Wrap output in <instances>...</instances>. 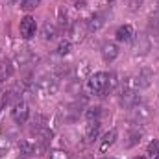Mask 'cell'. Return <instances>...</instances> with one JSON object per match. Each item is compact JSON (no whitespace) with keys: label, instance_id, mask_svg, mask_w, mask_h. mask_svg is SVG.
<instances>
[{"label":"cell","instance_id":"obj_20","mask_svg":"<svg viewBox=\"0 0 159 159\" xmlns=\"http://www.w3.org/2000/svg\"><path fill=\"white\" fill-rule=\"evenodd\" d=\"M102 117V107H89L85 111V119L87 120H100Z\"/></svg>","mask_w":159,"mask_h":159},{"label":"cell","instance_id":"obj_4","mask_svg":"<svg viewBox=\"0 0 159 159\" xmlns=\"http://www.w3.org/2000/svg\"><path fill=\"white\" fill-rule=\"evenodd\" d=\"M11 117H13V120L17 122V124H24L26 120H28V117H30V109H28V106L24 104V102H15L13 104V109H11Z\"/></svg>","mask_w":159,"mask_h":159},{"label":"cell","instance_id":"obj_22","mask_svg":"<svg viewBox=\"0 0 159 159\" xmlns=\"http://www.w3.org/2000/svg\"><path fill=\"white\" fill-rule=\"evenodd\" d=\"M148 156L152 159H159V141H152L148 144Z\"/></svg>","mask_w":159,"mask_h":159},{"label":"cell","instance_id":"obj_21","mask_svg":"<svg viewBox=\"0 0 159 159\" xmlns=\"http://www.w3.org/2000/svg\"><path fill=\"white\" fill-rule=\"evenodd\" d=\"M70 50H72L70 41H61V43L57 44V54H59V56H67V54H70Z\"/></svg>","mask_w":159,"mask_h":159},{"label":"cell","instance_id":"obj_2","mask_svg":"<svg viewBox=\"0 0 159 159\" xmlns=\"http://www.w3.org/2000/svg\"><path fill=\"white\" fill-rule=\"evenodd\" d=\"M35 87L43 96H52L59 91V80L56 76H43V78L37 80Z\"/></svg>","mask_w":159,"mask_h":159},{"label":"cell","instance_id":"obj_13","mask_svg":"<svg viewBox=\"0 0 159 159\" xmlns=\"http://www.w3.org/2000/svg\"><path fill=\"white\" fill-rule=\"evenodd\" d=\"M104 15L102 13H96L93 19H89L87 20V28H89V32H93V30H100L102 26H104Z\"/></svg>","mask_w":159,"mask_h":159},{"label":"cell","instance_id":"obj_17","mask_svg":"<svg viewBox=\"0 0 159 159\" xmlns=\"http://www.w3.org/2000/svg\"><path fill=\"white\" fill-rule=\"evenodd\" d=\"M57 24H59V28H63V30L69 26V13H67L65 7H59V9H57Z\"/></svg>","mask_w":159,"mask_h":159},{"label":"cell","instance_id":"obj_30","mask_svg":"<svg viewBox=\"0 0 159 159\" xmlns=\"http://www.w3.org/2000/svg\"><path fill=\"white\" fill-rule=\"evenodd\" d=\"M19 159H28V157H19Z\"/></svg>","mask_w":159,"mask_h":159},{"label":"cell","instance_id":"obj_5","mask_svg":"<svg viewBox=\"0 0 159 159\" xmlns=\"http://www.w3.org/2000/svg\"><path fill=\"white\" fill-rule=\"evenodd\" d=\"M150 117H152V111H150L148 106H144V104H137V106L131 107V119L135 120L137 124H144V122H148Z\"/></svg>","mask_w":159,"mask_h":159},{"label":"cell","instance_id":"obj_3","mask_svg":"<svg viewBox=\"0 0 159 159\" xmlns=\"http://www.w3.org/2000/svg\"><path fill=\"white\" fill-rule=\"evenodd\" d=\"M152 80H154V74H152L150 69H141V70L131 78L129 87H133V89H146V87H150Z\"/></svg>","mask_w":159,"mask_h":159},{"label":"cell","instance_id":"obj_14","mask_svg":"<svg viewBox=\"0 0 159 159\" xmlns=\"http://www.w3.org/2000/svg\"><path fill=\"white\" fill-rule=\"evenodd\" d=\"M70 70H72V67H70L69 63H59V65L54 69V76H56V78H67V76L70 74Z\"/></svg>","mask_w":159,"mask_h":159},{"label":"cell","instance_id":"obj_25","mask_svg":"<svg viewBox=\"0 0 159 159\" xmlns=\"http://www.w3.org/2000/svg\"><path fill=\"white\" fill-rule=\"evenodd\" d=\"M50 159H69V154L63 152V150H54L50 154Z\"/></svg>","mask_w":159,"mask_h":159},{"label":"cell","instance_id":"obj_18","mask_svg":"<svg viewBox=\"0 0 159 159\" xmlns=\"http://www.w3.org/2000/svg\"><path fill=\"white\" fill-rule=\"evenodd\" d=\"M141 137H143V131H141V129H131V131H129V135H128V143H126V144L131 148V146L139 144Z\"/></svg>","mask_w":159,"mask_h":159},{"label":"cell","instance_id":"obj_19","mask_svg":"<svg viewBox=\"0 0 159 159\" xmlns=\"http://www.w3.org/2000/svg\"><path fill=\"white\" fill-rule=\"evenodd\" d=\"M30 57H32L30 50H28V48H20V50L17 52V56H15V61H17V63H20V65H24Z\"/></svg>","mask_w":159,"mask_h":159},{"label":"cell","instance_id":"obj_31","mask_svg":"<svg viewBox=\"0 0 159 159\" xmlns=\"http://www.w3.org/2000/svg\"><path fill=\"white\" fill-rule=\"evenodd\" d=\"M107 2H111V0H107Z\"/></svg>","mask_w":159,"mask_h":159},{"label":"cell","instance_id":"obj_7","mask_svg":"<svg viewBox=\"0 0 159 159\" xmlns=\"http://www.w3.org/2000/svg\"><path fill=\"white\" fill-rule=\"evenodd\" d=\"M120 104L124 106V107H133V106H137L139 104V94L135 93V89H124L122 91V94H120Z\"/></svg>","mask_w":159,"mask_h":159},{"label":"cell","instance_id":"obj_29","mask_svg":"<svg viewBox=\"0 0 159 159\" xmlns=\"http://www.w3.org/2000/svg\"><path fill=\"white\" fill-rule=\"evenodd\" d=\"M133 159H146V157H141V156H139V157H133Z\"/></svg>","mask_w":159,"mask_h":159},{"label":"cell","instance_id":"obj_15","mask_svg":"<svg viewBox=\"0 0 159 159\" xmlns=\"http://www.w3.org/2000/svg\"><path fill=\"white\" fill-rule=\"evenodd\" d=\"M56 34H57V30H56V26H54V24L46 22V24L43 26V39H46V41L56 39Z\"/></svg>","mask_w":159,"mask_h":159},{"label":"cell","instance_id":"obj_24","mask_svg":"<svg viewBox=\"0 0 159 159\" xmlns=\"http://www.w3.org/2000/svg\"><path fill=\"white\" fill-rule=\"evenodd\" d=\"M148 30H150V34H152V35L159 37V17H156V19H152V20H150Z\"/></svg>","mask_w":159,"mask_h":159},{"label":"cell","instance_id":"obj_16","mask_svg":"<svg viewBox=\"0 0 159 159\" xmlns=\"http://www.w3.org/2000/svg\"><path fill=\"white\" fill-rule=\"evenodd\" d=\"M11 74H13V65L11 63H2L0 65V81H6V80L11 78Z\"/></svg>","mask_w":159,"mask_h":159},{"label":"cell","instance_id":"obj_10","mask_svg":"<svg viewBox=\"0 0 159 159\" xmlns=\"http://www.w3.org/2000/svg\"><path fill=\"white\" fill-rule=\"evenodd\" d=\"M117 129L113 128V129H109L106 135H104V139H102V143H100V154H106L111 146H113V143L117 141Z\"/></svg>","mask_w":159,"mask_h":159},{"label":"cell","instance_id":"obj_1","mask_svg":"<svg viewBox=\"0 0 159 159\" xmlns=\"http://www.w3.org/2000/svg\"><path fill=\"white\" fill-rule=\"evenodd\" d=\"M87 89L91 94H104L107 91V72H94L87 80Z\"/></svg>","mask_w":159,"mask_h":159},{"label":"cell","instance_id":"obj_26","mask_svg":"<svg viewBox=\"0 0 159 159\" xmlns=\"http://www.w3.org/2000/svg\"><path fill=\"white\" fill-rule=\"evenodd\" d=\"M87 72H89V61H83L81 63V69L78 67V78H83Z\"/></svg>","mask_w":159,"mask_h":159},{"label":"cell","instance_id":"obj_28","mask_svg":"<svg viewBox=\"0 0 159 159\" xmlns=\"http://www.w3.org/2000/svg\"><path fill=\"white\" fill-rule=\"evenodd\" d=\"M6 2H9V4H13V2H17V0H6Z\"/></svg>","mask_w":159,"mask_h":159},{"label":"cell","instance_id":"obj_11","mask_svg":"<svg viewBox=\"0 0 159 159\" xmlns=\"http://www.w3.org/2000/svg\"><path fill=\"white\" fill-rule=\"evenodd\" d=\"M70 32H72V39L74 41H81L83 37H85V34L89 32V28H87V20L74 22L72 28H70Z\"/></svg>","mask_w":159,"mask_h":159},{"label":"cell","instance_id":"obj_23","mask_svg":"<svg viewBox=\"0 0 159 159\" xmlns=\"http://www.w3.org/2000/svg\"><path fill=\"white\" fill-rule=\"evenodd\" d=\"M39 4H41V0H22L20 9H22V11H32V9H35Z\"/></svg>","mask_w":159,"mask_h":159},{"label":"cell","instance_id":"obj_8","mask_svg":"<svg viewBox=\"0 0 159 159\" xmlns=\"http://www.w3.org/2000/svg\"><path fill=\"white\" fill-rule=\"evenodd\" d=\"M100 135V120H89V124L85 126V143H94Z\"/></svg>","mask_w":159,"mask_h":159},{"label":"cell","instance_id":"obj_6","mask_svg":"<svg viewBox=\"0 0 159 159\" xmlns=\"http://www.w3.org/2000/svg\"><path fill=\"white\" fill-rule=\"evenodd\" d=\"M20 35L24 37V39H32L34 35H35V30H37V24H35V19L34 17H30V15H26L24 19H20Z\"/></svg>","mask_w":159,"mask_h":159},{"label":"cell","instance_id":"obj_12","mask_svg":"<svg viewBox=\"0 0 159 159\" xmlns=\"http://www.w3.org/2000/svg\"><path fill=\"white\" fill-rule=\"evenodd\" d=\"M133 35H135V30H133V26H129V24H124V26H120L119 30H117V41H120V43L131 41Z\"/></svg>","mask_w":159,"mask_h":159},{"label":"cell","instance_id":"obj_9","mask_svg":"<svg viewBox=\"0 0 159 159\" xmlns=\"http://www.w3.org/2000/svg\"><path fill=\"white\" fill-rule=\"evenodd\" d=\"M117 56H119V46H117L115 43H106V44L102 46V57H104L106 63L115 61Z\"/></svg>","mask_w":159,"mask_h":159},{"label":"cell","instance_id":"obj_27","mask_svg":"<svg viewBox=\"0 0 159 159\" xmlns=\"http://www.w3.org/2000/svg\"><path fill=\"white\" fill-rule=\"evenodd\" d=\"M141 4H143V0H129V9L135 11V9L141 7Z\"/></svg>","mask_w":159,"mask_h":159}]
</instances>
